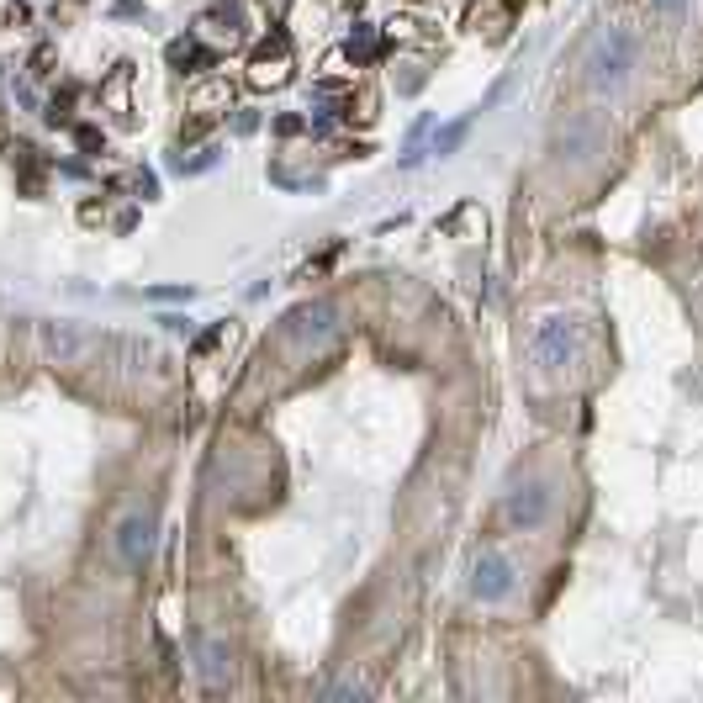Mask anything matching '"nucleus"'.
<instances>
[{
	"mask_svg": "<svg viewBox=\"0 0 703 703\" xmlns=\"http://www.w3.org/2000/svg\"><path fill=\"white\" fill-rule=\"evenodd\" d=\"M635 69H640V37L629 32V27H603L587 43L582 80H587V90H598V96L629 85V74H635Z\"/></svg>",
	"mask_w": 703,
	"mask_h": 703,
	"instance_id": "obj_1",
	"label": "nucleus"
},
{
	"mask_svg": "<svg viewBox=\"0 0 703 703\" xmlns=\"http://www.w3.org/2000/svg\"><path fill=\"white\" fill-rule=\"evenodd\" d=\"M529 355H534L540 370L577 365V355H582V323L571 318V312H550V318H540L534 333H529Z\"/></svg>",
	"mask_w": 703,
	"mask_h": 703,
	"instance_id": "obj_2",
	"label": "nucleus"
},
{
	"mask_svg": "<svg viewBox=\"0 0 703 703\" xmlns=\"http://www.w3.org/2000/svg\"><path fill=\"white\" fill-rule=\"evenodd\" d=\"M43 355L53 365H90L101 355V339L96 333H85V328H74V323H43Z\"/></svg>",
	"mask_w": 703,
	"mask_h": 703,
	"instance_id": "obj_3",
	"label": "nucleus"
},
{
	"mask_svg": "<svg viewBox=\"0 0 703 703\" xmlns=\"http://www.w3.org/2000/svg\"><path fill=\"white\" fill-rule=\"evenodd\" d=\"M513 561L503 550H481L476 555V566H471V598H481V603H503L508 592H513Z\"/></svg>",
	"mask_w": 703,
	"mask_h": 703,
	"instance_id": "obj_4",
	"label": "nucleus"
},
{
	"mask_svg": "<svg viewBox=\"0 0 703 703\" xmlns=\"http://www.w3.org/2000/svg\"><path fill=\"white\" fill-rule=\"evenodd\" d=\"M111 550H117V561H122V566H143V561H148V550H154V513H148V508L122 513L117 534H111Z\"/></svg>",
	"mask_w": 703,
	"mask_h": 703,
	"instance_id": "obj_5",
	"label": "nucleus"
},
{
	"mask_svg": "<svg viewBox=\"0 0 703 703\" xmlns=\"http://www.w3.org/2000/svg\"><path fill=\"white\" fill-rule=\"evenodd\" d=\"M333 328H339V307L333 302H302L286 312V339L296 344H323L333 339Z\"/></svg>",
	"mask_w": 703,
	"mask_h": 703,
	"instance_id": "obj_6",
	"label": "nucleus"
},
{
	"mask_svg": "<svg viewBox=\"0 0 703 703\" xmlns=\"http://www.w3.org/2000/svg\"><path fill=\"white\" fill-rule=\"evenodd\" d=\"M503 513H508L513 529H540L550 518V487H545V481H518V487L508 492Z\"/></svg>",
	"mask_w": 703,
	"mask_h": 703,
	"instance_id": "obj_7",
	"label": "nucleus"
},
{
	"mask_svg": "<svg viewBox=\"0 0 703 703\" xmlns=\"http://www.w3.org/2000/svg\"><path fill=\"white\" fill-rule=\"evenodd\" d=\"M598 143H603V122L598 117H571L561 133H555V154L561 159H587V154H598Z\"/></svg>",
	"mask_w": 703,
	"mask_h": 703,
	"instance_id": "obj_8",
	"label": "nucleus"
},
{
	"mask_svg": "<svg viewBox=\"0 0 703 703\" xmlns=\"http://www.w3.org/2000/svg\"><path fill=\"white\" fill-rule=\"evenodd\" d=\"M196 677L207 682V688H228V677H233L228 640H217V635H201L196 640Z\"/></svg>",
	"mask_w": 703,
	"mask_h": 703,
	"instance_id": "obj_9",
	"label": "nucleus"
},
{
	"mask_svg": "<svg viewBox=\"0 0 703 703\" xmlns=\"http://www.w3.org/2000/svg\"><path fill=\"white\" fill-rule=\"evenodd\" d=\"M286 69H291V48H286V37L275 32L270 43L254 53V64H249V80H254V85H281V80H286Z\"/></svg>",
	"mask_w": 703,
	"mask_h": 703,
	"instance_id": "obj_10",
	"label": "nucleus"
},
{
	"mask_svg": "<svg viewBox=\"0 0 703 703\" xmlns=\"http://www.w3.org/2000/svg\"><path fill=\"white\" fill-rule=\"evenodd\" d=\"M164 53H170V64L185 69V74H201V69H212V64H217V53H212V48H201L196 37H175V43L164 48Z\"/></svg>",
	"mask_w": 703,
	"mask_h": 703,
	"instance_id": "obj_11",
	"label": "nucleus"
},
{
	"mask_svg": "<svg viewBox=\"0 0 703 703\" xmlns=\"http://www.w3.org/2000/svg\"><path fill=\"white\" fill-rule=\"evenodd\" d=\"M318 698H323V703H365V698H370V682H365L360 672H344V677L323 682Z\"/></svg>",
	"mask_w": 703,
	"mask_h": 703,
	"instance_id": "obj_12",
	"label": "nucleus"
},
{
	"mask_svg": "<svg viewBox=\"0 0 703 703\" xmlns=\"http://www.w3.org/2000/svg\"><path fill=\"white\" fill-rule=\"evenodd\" d=\"M207 32H217V37H228V43H233V37L244 32V11H238V6H217V11H207Z\"/></svg>",
	"mask_w": 703,
	"mask_h": 703,
	"instance_id": "obj_13",
	"label": "nucleus"
},
{
	"mask_svg": "<svg viewBox=\"0 0 703 703\" xmlns=\"http://www.w3.org/2000/svg\"><path fill=\"white\" fill-rule=\"evenodd\" d=\"M217 154H222V148L207 143V148H196V154H175L170 164H175L180 175H201V170H212V164H217Z\"/></svg>",
	"mask_w": 703,
	"mask_h": 703,
	"instance_id": "obj_14",
	"label": "nucleus"
},
{
	"mask_svg": "<svg viewBox=\"0 0 703 703\" xmlns=\"http://www.w3.org/2000/svg\"><path fill=\"white\" fill-rule=\"evenodd\" d=\"M376 53H381L376 27H355V37H349V59H355V64H370Z\"/></svg>",
	"mask_w": 703,
	"mask_h": 703,
	"instance_id": "obj_15",
	"label": "nucleus"
},
{
	"mask_svg": "<svg viewBox=\"0 0 703 703\" xmlns=\"http://www.w3.org/2000/svg\"><path fill=\"white\" fill-rule=\"evenodd\" d=\"M466 127H471L466 117H460V122H450V127H444V133L434 138V154H439V159H444V154H455V148H460V143H466Z\"/></svg>",
	"mask_w": 703,
	"mask_h": 703,
	"instance_id": "obj_16",
	"label": "nucleus"
},
{
	"mask_svg": "<svg viewBox=\"0 0 703 703\" xmlns=\"http://www.w3.org/2000/svg\"><path fill=\"white\" fill-rule=\"evenodd\" d=\"M222 339H228V323H217L212 333H201V339H196V355H212V349H217Z\"/></svg>",
	"mask_w": 703,
	"mask_h": 703,
	"instance_id": "obj_17",
	"label": "nucleus"
},
{
	"mask_svg": "<svg viewBox=\"0 0 703 703\" xmlns=\"http://www.w3.org/2000/svg\"><path fill=\"white\" fill-rule=\"evenodd\" d=\"M133 191H138L143 201H154V196H159V180L148 175V170H138V175H133Z\"/></svg>",
	"mask_w": 703,
	"mask_h": 703,
	"instance_id": "obj_18",
	"label": "nucleus"
},
{
	"mask_svg": "<svg viewBox=\"0 0 703 703\" xmlns=\"http://www.w3.org/2000/svg\"><path fill=\"white\" fill-rule=\"evenodd\" d=\"M651 11L656 16H682V11H688V0H651Z\"/></svg>",
	"mask_w": 703,
	"mask_h": 703,
	"instance_id": "obj_19",
	"label": "nucleus"
},
{
	"mask_svg": "<svg viewBox=\"0 0 703 703\" xmlns=\"http://www.w3.org/2000/svg\"><path fill=\"white\" fill-rule=\"evenodd\" d=\"M74 138H80V148H85V154H96V148H101V133H96V127H80Z\"/></svg>",
	"mask_w": 703,
	"mask_h": 703,
	"instance_id": "obj_20",
	"label": "nucleus"
},
{
	"mask_svg": "<svg viewBox=\"0 0 703 703\" xmlns=\"http://www.w3.org/2000/svg\"><path fill=\"white\" fill-rule=\"evenodd\" d=\"M275 133H302V117H275Z\"/></svg>",
	"mask_w": 703,
	"mask_h": 703,
	"instance_id": "obj_21",
	"label": "nucleus"
},
{
	"mask_svg": "<svg viewBox=\"0 0 703 703\" xmlns=\"http://www.w3.org/2000/svg\"><path fill=\"white\" fill-rule=\"evenodd\" d=\"M233 127H238V133H254L259 117H254V111H238V122H233Z\"/></svg>",
	"mask_w": 703,
	"mask_h": 703,
	"instance_id": "obj_22",
	"label": "nucleus"
}]
</instances>
